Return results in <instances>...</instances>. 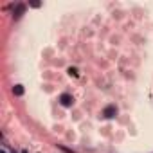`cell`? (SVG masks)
Listing matches in <instances>:
<instances>
[{
  "label": "cell",
  "mask_w": 153,
  "mask_h": 153,
  "mask_svg": "<svg viewBox=\"0 0 153 153\" xmlns=\"http://www.w3.org/2000/svg\"><path fill=\"white\" fill-rule=\"evenodd\" d=\"M68 74H70V76H74V78H78V76H79V74H78V68H72V67L68 68Z\"/></svg>",
  "instance_id": "5"
},
{
  "label": "cell",
  "mask_w": 153,
  "mask_h": 153,
  "mask_svg": "<svg viewBox=\"0 0 153 153\" xmlns=\"http://www.w3.org/2000/svg\"><path fill=\"white\" fill-rule=\"evenodd\" d=\"M13 94L18 96V97L24 96V85H15V87H13Z\"/></svg>",
  "instance_id": "4"
},
{
  "label": "cell",
  "mask_w": 153,
  "mask_h": 153,
  "mask_svg": "<svg viewBox=\"0 0 153 153\" xmlns=\"http://www.w3.org/2000/svg\"><path fill=\"white\" fill-rule=\"evenodd\" d=\"M24 13H25V4H18L13 11V20H20Z\"/></svg>",
  "instance_id": "3"
},
{
  "label": "cell",
  "mask_w": 153,
  "mask_h": 153,
  "mask_svg": "<svg viewBox=\"0 0 153 153\" xmlns=\"http://www.w3.org/2000/svg\"><path fill=\"white\" fill-rule=\"evenodd\" d=\"M59 103H61V106L68 108V106L74 105V97H72L70 94H61V96H59Z\"/></svg>",
  "instance_id": "2"
},
{
  "label": "cell",
  "mask_w": 153,
  "mask_h": 153,
  "mask_svg": "<svg viewBox=\"0 0 153 153\" xmlns=\"http://www.w3.org/2000/svg\"><path fill=\"white\" fill-rule=\"evenodd\" d=\"M101 115H103L105 119H112V117H115V115H117V106H115V105H108V106H105Z\"/></svg>",
  "instance_id": "1"
},
{
  "label": "cell",
  "mask_w": 153,
  "mask_h": 153,
  "mask_svg": "<svg viewBox=\"0 0 153 153\" xmlns=\"http://www.w3.org/2000/svg\"><path fill=\"white\" fill-rule=\"evenodd\" d=\"M0 153H6V151H4V149H2V151H0Z\"/></svg>",
  "instance_id": "6"
}]
</instances>
